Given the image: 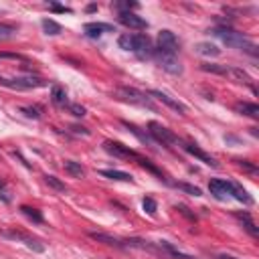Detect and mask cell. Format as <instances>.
<instances>
[{"label":"cell","mask_w":259,"mask_h":259,"mask_svg":"<svg viewBox=\"0 0 259 259\" xmlns=\"http://www.w3.org/2000/svg\"><path fill=\"white\" fill-rule=\"evenodd\" d=\"M118 45H120V49L134 53L138 59H150V57H154V47H152V40H150L148 35L124 33V35H120Z\"/></svg>","instance_id":"cell-1"},{"label":"cell","mask_w":259,"mask_h":259,"mask_svg":"<svg viewBox=\"0 0 259 259\" xmlns=\"http://www.w3.org/2000/svg\"><path fill=\"white\" fill-rule=\"evenodd\" d=\"M211 33H213L217 39H219V40H223L227 47H233V49H237V51L249 53L251 57L257 55V47H255L243 33H237L235 29H231V26H215Z\"/></svg>","instance_id":"cell-2"},{"label":"cell","mask_w":259,"mask_h":259,"mask_svg":"<svg viewBox=\"0 0 259 259\" xmlns=\"http://www.w3.org/2000/svg\"><path fill=\"white\" fill-rule=\"evenodd\" d=\"M0 85L8 87V89H17V91H26V89H39V87H45L47 83L40 77L37 75H20V77H0Z\"/></svg>","instance_id":"cell-3"},{"label":"cell","mask_w":259,"mask_h":259,"mask_svg":"<svg viewBox=\"0 0 259 259\" xmlns=\"http://www.w3.org/2000/svg\"><path fill=\"white\" fill-rule=\"evenodd\" d=\"M156 53H162V55H174L176 57V53H179L180 49V40L179 37H176L172 31L164 29V31H160L158 33V39H156Z\"/></svg>","instance_id":"cell-4"},{"label":"cell","mask_w":259,"mask_h":259,"mask_svg":"<svg viewBox=\"0 0 259 259\" xmlns=\"http://www.w3.org/2000/svg\"><path fill=\"white\" fill-rule=\"evenodd\" d=\"M148 132H150V136L154 138V142H158V144H162V146H180V138L176 134H172L168 128H164L162 124H158V121H150L148 124Z\"/></svg>","instance_id":"cell-5"},{"label":"cell","mask_w":259,"mask_h":259,"mask_svg":"<svg viewBox=\"0 0 259 259\" xmlns=\"http://www.w3.org/2000/svg\"><path fill=\"white\" fill-rule=\"evenodd\" d=\"M103 150L107 154H112L116 158H124V160H138L140 154L132 150L130 146H124L121 142H114V140H105L103 142Z\"/></svg>","instance_id":"cell-6"},{"label":"cell","mask_w":259,"mask_h":259,"mask_svg":"<svg viewBox=\"0 0 259 259\" xmlns=\"http://www.w3.org/2000/svg\"><path fill=\"white\" fill-rule=\"evenodd\" d=\"M118 91H120V95H121V98H124L126 101L136 103V105H142V107H148V110H154V103H152V100H150L146 93H142V91H138V89H134V87H120Z\"/></svg>","instance_id":"cell-7"},{"label":"cell","mask_w":259,"mask_h":259,"mask_svg":"<svg viewBox=\"0 0 259 259\" xmlns=\"http://www.w3.org/2000/svg\"><path fill=\"white\" fill-rule=\"evenodd\" d=\"M180 148L184 150V152H188L190 156H195L197 160H200L202 164H207V166H211V168H217V166H219V162H217L211 154L204 152L200 146H197L195 142H180Z\"/></svg>","instance_id":"cell-8"},{"label":"cell","mask_w":259,"mask_h":259,"mask_svg":"<svg viewBox=\"0 0 259 259\" xmlns=\"http://www.w3.org/2000/svg\"><path fill=\"white\" fill-rule=\"evenodd\" d=\"M154 57H156L158 65L166 73H170V75H180L182 73V65H180L179 57H174V55H162V53H156V51H154Z\"/></svg>","instance_id":"cell-9"},{"label":"cell","mask_w":259,"mask_h":259,"mask_svg":"<svg viewBox=\"0 0 259 259\" xmlns=\"http://www.w3.org/2000/svg\"><path fill=\"white\" fill-rule=\"evenodd\" d=\"M118 20L124 24V26H128V29H134V31H144V29H148V22L142 17L136 15V12H120Z\"/></svg>","instance_id":"cell-10"},{"label":"cell","mask_w":259,"mask_h":259,"mask_svg":"<svg viewBox=\"0 0 259 259\" xmlns=\"http://www.w3.org/2000/svg\"><path fill=\"white\" fill-rule=\"evenodd\" d=\"M150 98H156L158 101H162L164 105H168L170 110H174V112H179V114H186V105L184 103H180V101H176L174 98H170L168 93H164V91H160V89H152L148 93Z\"/></svg>","instance_id":"cell-11"},{"label":"cell","mask_w":259,"mask_h":259,"mask_svg":"<svg viewBox=\"0 0 259 259\" xmlns=\"http://www.w3.org/2000/svg\"><path fill=\"white\" fill-rule=\"evenodd\" d=\"M2 235L22 241V243L26 245V247H29V249H33V251H37V253H43V251H45V247H43V245H40V241H37V239L29 237V235H24V233H19V231H4Z\"/></svg>","instance_id":"cell-12"},{"label":"cell","mask_w":259,"mask_h":259,"mask_svg":"<svg viewBox=\"0 0 259 259\" xmlns=\"http://www.w3.org/2000/svg\"><path fill=\"white\" fill-rule=\"evenodd\" d=\"M83 31L89 39H98L103 33H114L116 29H114V24H107V22H87L83 26Z\"/></svg>","instance_id":"cell-13"},{"label":"cell","mask_w":259,"mask_h":259,"mask_svg":"<svg viewBox=\"0 0 259 259\" xmlns=\"http://www.w3.org/2000/svg\"><path fill=\"white\" fill-rule=\"evenodd\" d=\"M227 195L237 199L239 202H245V204H251L253 202V199L247 195V190H245L241 184L233 182V180H227Z\"/></svg>","instance_id":"cell-14"},{"label":"cell","mask_w":259,"mask_h":259,"mask_svg":"<svg viewBox=\"0 0 259 259\" xmlns=\"http://www.w3.org/2000/svg\"><path fill=\"white\" fill-rule=\"evenodd\" d=\"M233 110L241 116H247V118H253V120H259V105L257 103H251V101H237Z\"/></svg>","instance_id":"cell-15"},{"label":"cell","mask_w":259,"mask_h":259,"mask_svg":"<svg viewBox=\"0 0 259 259\" xmlns=\"http://www.w3.org/2000/svg\"><path fill=\"white\" fill-rule=\"evenodd\" d=\"M89 237L95 239L98 243L110 245V247H118V249H124V247H126V243H124V241H120L118 237H112V235H107V233H95V231H91Z\"/></svg>","instance_id":"cell-16"},{"label":"cell","mask_w":259,"mask_h":259,"mask_svg":"<svg viewBox=\"0 0 259 259\" xmlns=\"http://www.w3.org/2000/svg\"><path fill=\"white\" fill-rule=\"evenodd\" d=\"M209 190L217 200H225L229 197L227 195V180H221V179H213L209 182Z\"/></svg>","instance_id":"cell-17"},{"label":"cell","mask_w":259,"mask_h":259,"mask_svg":"<svg viewBox=\"0 0 259 259\" xmlns=\"http://www.w3.org/2000/svg\"><path fill=\"white\" fill-rule=\"evenodd\" d=\"M235 217L241 221L243 229L247 231V233H249L253 239H259V229H257V225H255V221L251 219V215H249V213H237Z\"/></svg>","instance_id":"cell-18"},{"label":"cell","mask_w":259,"mask_h":259,"mask_svg":"<svg viewBox=\"0 0 259 259\" xmlns=\"http://www.w3.org/2000/svg\"><path fill=\"white\" fill-rule=\"evenodd\" d=\"M124 126L136 136V138H138L140 142H144V144H148V146H156V142H154V138L150 134H146V132H142L138 126H134V124H130V121H124Z\"/></svg>","instance_id":"cell-19"},{"label":"cell","mask_w":259,"mask_h":259,"mask_svg":"<svg viewBox=\"0 0 259 259\" xmlns=\"http://www.w3.org/2000/svg\"><path fill=\"white\" fill-rule=\"evenodd\" d=\"M101 176H105V179L110 180H121V182H132V174L124 172V170H100Z\"/></svg>","instance_id":"cell-20"},{"label":"cell","mask_w":259,"mask_h":259,"mask_svg":"<svg viewBox=\"0 0 259 259\" xmlns=\"http://www.w3.org/2000/svg\"><path fill=\"white\" fill-rule=\"evenodd\" d=\"M197 53H199V55H204V57H219L221 49L217 45H213V43H199L197 45Z\"/></svg>","instance_id":"cell-21"},{"label":"cell","mask_w":259,"mask_h":259,"mask_svg":"<svg viewBox=\"0 0 259 259\" xmlns=\"http://www.w3.org/2000/svg\"><path fill=\"white\" fill-rule=\"evenodd\" d=\"M65 170L67 172H69L71 176H73V179H83V176H85V168L83 166H81L79 164V162H75V160H65Z\"/></svg>","instance_id":"cell-22"},{"label":"cell","mask_w":259,"mask_h":259,"mask_svg":"<svg viewBox=\"0 0 259 259\" xmlns=\"http://www.w3.org/2000/svg\"><path fill=\"white\" fill-rule=\"evenodd\" d=\"M229 75L233 77V79H237L239 83H245V85H249V87H251V89L255 91V87L251 85V77H249L247 73H245L243 69H239V67H229Z\"/></svg>","instance_id":"cell-23"},{"label":"cell","mask_w":259,"mask_h":259,"mask_svg":"<svg viewBox=\"0 0 259 259\" xmlns=\"http://www.w3.org/2000/svg\"><path fill=\"white\" fill-rule=\"evenodd\" d=\"M160 247L164 249V251H168L174 259H197V257H193V255H188V253H182L180 249H176L172 243H168V241H160Z\"/></svg>","instance_id":"cell-24"},{"label":"cell","mask_w":259,"mask_h":259,"mask_svg":"<svg viewBox=\"0 0 259 259\" xmlns=\"http://www.w3.org/2000/svg\"><path fill=\"white\" fill-rule=\"evenodd\" d=\"M200 69H202V71H207V73L223 75V77H227V75H229V67H227V65H217V63H202V65H200Z\"/></svg>","instance_id":"cell-25"},{"label":"cell","mask_w":259,"mask_h":259,"mask_svg":"<svg viewBox=\"0 0 259 259\" xmlns=\"http://www.w3.org/2000/svg\"><path fill=\"white\" fill-rule=\"evenodd\" d=\"M43 29H45V33L47 35H51V37H57V35H61L63 33V26L57 22V20H53V19H43Z\"/></svg>","instance_id":"cell-26"},{"label":"cell","mask_w":259,"mask_h":259,"mask_svg":"<svg viewBox=\"0 0 259 259\" xmlns=\"http://www.w3.org/2000/svg\"><path fill=\"white\" fill-rule=\"evenodd\" d=\"M51 98H53V101H55L57 105H67V93L59 85H53L51 87Z\"/></svg>","instance_id":"cell-27"},{"label":"cell","mask_w":259,"mask_h":259,"mask_svg":"<svg viewBox=\"0 0 259 259\" xmlns=\"http://www.w3.org/2000/svg\"><path fill=\"white\" fill-rule=\"evenodd\" d=\"M20 213L26 217V219H31L33 223H43V215H40L37 209H33V207H26V204H22Z\"/></svg>","instance_id":"cell-28"},{"label":"cell","mask_w":259,"mask_h":259,"mask_svg":"<svg viewBox=\"0 0 259 259\" xmlns=\"http://www.w3.org/2000/svg\"><path fill=\"white\" fill-rule=\"evenodd\" d=\"M45 182L51 186V188H55L57 193H67V186H65V182H61L57 176H53V174H47L45 176Z\"/></svg>","instance_id":"cell-29"},{"label":"cell","mask_w":259,"mask_h":259,"mask_svg":"<svg viewBox=\"0 0 259 259\" xmlns=\"http://www.w3.org/2000/svg\"><path fill=\"white\" fill-rule=\"evenodd\" d=\"M174 186H176V188H180V190H184V193H188V195H193V197H202V190H200L199 186H195V184L174 182Z\"/></svg>","instance_id":"cell-30"},{"label":"cell","mask_w":259,"mask_h":259,"mask_svg":"<svg viewBox=\"0 0 259 259\" xmlns=\"http://www.w3.org/2000/svg\"><path fill=\"white\" fill-rule=\"evenodd\" d=\"M17 35V29L10 24H0V40H8Z\"/></svg>","instance_id":"cell-31"},{"label":"cell","mask_w":259,"mask_h":259,"mask_svg":"<svg viewBox=\"0 0 259 259\" xmlns=\"http://www.w3.org/2000/svg\"><path fill=\"white\" fill-rule=\"evenodd\" d=\"M65 107H67V110H69L75 118H83V116L87 114V112H85V107H83V105H79V103H67Z\"/></svg>","instance_id":"cell-32"},{"label":"cell","mask_w":259,"mask_h":259,"mask_svg":"<svg viewBox=\"0 0 259 259\" xmlns=\"http://www.w3.org/2000/svg\"><path fill=\"white\" fill-rule=\"evenodd\" d=\"M237 164H239L245 172H249L251 176H257V172H259V170H257V166L253 164V162H249V160H237Z\"/></svg>","instance_id":"cell-33"},{"label":"cell","mask_w":259,"mask_h":259,"mask_svg":"<svg viewBox=\"0 0 259 259\" xmlns=\"http://www.w3.org/2000/svg\"><path fill=\"white\" fill-rule=\"evenodd\" d=\"M142 207H144V211L148 213V215H156V200L154 199H150V197H146L144 200H142Z\"/></svg>","instance_id":"cell-34"},{"label":"cell","mask_w":259,"mask_h":259,"mask_svg":"<svg viewBox=\"0 0 259 259\" xmlns=\"http://www.w3.org/2000/svg\"><path fill=\"white\" fill-rule=\"evenodd\" d=\"M20 112H22L26 118H35V120H39V118H40V110H39V107L24 105V107H20Z\"/></svg>","instance_id":"cell-35"},{"label":"cell","mask_w":259,"mask_h":259,"mask_svg":"<svg viewBox=\"0 0 259 259\" xmlns=\"http://www.w3.org/2000/svg\"><path fill=\"white\" fill-rule=\"evenodd\" d=\"M136 2H114V8L120 12H132V8H136Z\"/></svg>","instance_id":"cell-36"},{"label":"cell","mask_w":259,"mask_h":259,"mask_svg":"<svg viewBox=\"0 0 259 259\" xmlns=\"http://www.w3.org/2000/svg\"><path fill=\"white\" fill-rule=\"evenodd\" d=\"M0 59H12V61H24L22 55L19 53H0Z\"/></svg>","instance_id":"cell-37"},{"label":"cell","mask_w":259,"mask_h":259,"mask_svg":"<svg viewBox=\"0 0 259 259\" xmlns=\"http://www.w3.org/2000/svg\"><path fill=\"white\" fill-rule=\"evenodd\" d=\"M174 209H176V211H180V213H182L184 217H188V219H190V221H197V217H195L193 213H190V211H188V209L184 207V204H176V207H174Z\"/></svg>","instance_id":"cell-38"},{"label":"cell","mask_w":259,"mask_h":259,"mask_svg":"<svg viewBox=\"0 0 259 259\" xmlns=\"http://www.w3.org/2000/svg\"><path fill=\"white\" fill-rule=\"evenodd\" d=\"M0 199H2V202H10V195H8V190L4 186V182H0Z\"/></svg>","instance_id":"cell-39"},{"label":"cell","mask_w":259,"mask_h":259,"mask_svg":"<svg viewBox=\"0 0 259 259\" xmlns=\"http://www.w3.org/2000/svg\"><path fill=\"white\" fill-rule=\"evenodd\" d=\"M49 8H51V10H55V12H71V8L61 6V4H55V2H49Z\"/></svg>","instance_id":"cell-40"},{"label":"cell","mask_w":259,"mask_h":259,"mask_svg":"<svg viewBox=\"0 0 259 259\" xmlns=\"http://www.w3.org/2000/svg\"><path fill=\"white\" fill-rule=\"evenodd\" d=\"M71 130H73L75 134H83V136H89V130H87V128H83V126H71Z\"/></svg>","instance_id":"cell-41"},{"label":"cell","mask_w":259,"mask_h":259,"mask_svg":"<svg viewBox=\"0 0 259 259\" xmlns=\"http://www.w3.org/2000/svg\"><path fill=\"white\" fill-rule=\"evenodd\" d=\"M217 259H239V257L229 255V253H221V255H217Z\"/></svg>","instance_id":"cell-42"}]
</instances>
